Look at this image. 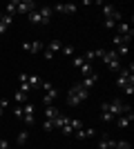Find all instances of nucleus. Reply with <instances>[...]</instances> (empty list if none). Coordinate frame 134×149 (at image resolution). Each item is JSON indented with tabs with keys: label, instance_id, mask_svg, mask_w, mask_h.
Listing matches in <instances>:
<instances>
[{
	"label": "nucleus",
	"instance_id": "f257e3e1",
	"mask_svg": "<svg viewBox=\"0 0 134 149\" xmlns=\"http://www.w3.org/2000/svg\"><path fill=\"white\" fill-rule=\"evenodd\" d=\"M101 118L103 123H112V120L116 118V116H121V113L130 111V107L123 102V100H109V102H103L101 105Z\"/></svg>",
	"mask_w": 134,
	"mask_h": 149
},
{
	"label": "nucleus",
	"instance_id": "f03ea898",
	"mask_svg": "<svg viewBox=\"0 0 134 149\" xmlns=\"http://www.w3.org/2000/svg\"><path fill=\"white\" fill-rule=\"evenodd\" d=\"M116 87L121 89L125 96H132V91H134V67H132V65L119 71V78H116Z\"/></svg>",
	"mask_w": 134,
	"mask_h": 149
},
{
	"label": "nucleus",
	"instance_id": "7ed1b4c3",
	"mask_svg": "<svg viewBox=\"0 0 134 149\" xmlns=\"http://www.w3.org/2000/svg\"><path fill=\"white\" fill-rule=\"evenodd\" d=\"M87 98H89V89H85L81 82H76V85L69 87V91H67V105L69 107L81 105V102H85Z\"/></svg>",
	"mask_w": 134,
	"mask_h": 149
},
{
	"label": "nucleus",
	"instance_id": "20e7f679",
	"mask_svg": "<svg viewBox=\"0 0 134 149\" xmlns=\"http://www.w3.org/2000/svg\"><path fill=\"white\" fill-rule=\"evenodd\" d=\"M51 16H54V9H51V7H36L27 18L32 20L34 25H49Z\"/></svg>",
	"mask_w": 134,
	"mask_h": 149
},
{
	"label": "nucleus",
	"instance_id": "39448f33",
	"mask_svg": "<svg viewBox=\"0 0 134 149\" xmlns=\"http://www.w3.org/2000/svg\"><path fill=\"white\" fill-rule=\"evenodd\" d=\"M18 80H20V91H25V93H32L34 89H38L40 82H43L40 76H34V74H20Z\"/></svg>",
	"mask_w": 134,
	"mask_h": 149
},
{
	"label": "nucleus",
	"instance_id": "423d86ee",
	"mask_svg": "<svg viewBox=\"0 0 134 149\" xmlns=\"http://www.w3.org/2000/svg\"><path fill=\"white\" fill-rule=\"evenodd\" d=\"M101 60L105 62V67H107L109 71H119V69H121V56H119L114 49H105Z\"/></svg>",
	"mask_w": 134,
	"mask_h": 149
},
{
	"label": "nucleus",
	"instance_id": "0eeeda50",
	"mask_svg": "<svg viewBox=\"0 0 134 149\" xmlns=\"http://www.w3.org/2000/svg\"><path fill=\"white\" fill-rule=\"evenodd\" d=\"M40 87H43V91H45V96H43L45 107H47V105H54V100H56V96H58L56 87H54L51 82H40Z\"/></svg>",
	"mask_w": 134,
	"mask_h": 149
},
{
	"label": "nucleus",
	"instance_id": "6e6552de",
	"mask_svg": "<svg viewBox=\"0 0 134 149\" xmlns=\"http://www.w3.org/2000/svg\"><path fill=\"white\" fill-rule=\"evenodd\" d=\"M36 9L32 0H16V16H29Z\"/></svg>",
	"mask_w": 134,
	"mask_h": 149
},
{
	"label": "nucleus",
	"instance_id": "1a4fd4ad",
	"mask_svg": "<svg viewBox=\"0 0 134 149\" xmlns=\"http://www.w3.org/2000/svg\"><path fill=\"white\" fill-rule=\"evenodd\" d=\"M34 113H36V107H34L32 102H25V105H22V120H25L27 127H32V125L36 123V116H34Z\"/></svg>",
	"mask_w": 134,
	"mask_h": 149
},
{
	"label": "nucleus",
	"instance_id": "9d476101",
	"mask_svg": "<svg viewBox=\"0 0 134 149\" xmlns=\"http://www.w3.org/2000/svg\"><path fill=\"white\" fill-rule=\"evenodd\" d=\"M81 127H83V123H81V120H78V118H67V123H65L63 127H60V131H63L65 136H69V134H74V131H78V129H81Z\"/></svg>",
	"mask_w": 134,
	"mask_h": 149
},
{
	"label": "nucleus",
	"instance_id": "9b49d317",
	"mask_svg": "<svg viewBox=\"0 0 134 149\" xmlns=\"http://www.w3.org/2000/svg\"><path fill=\"white\" fill-rule=\"evenodd\" d=\"M60 47H63V42H60V40H51V42L43 49V56L47 58V60H51V58H54L58 51H60Z\"/></svg>",
	"mask_w": 134,
	"mask_h": 149
},
{
	"label": "nucleus",
	"instance_id": "f8f14e48",
	"mask_svg": "<svg viewBox=\"0 0 134 149\" xmlns=\"http://www.w3.org/2000/svg\"><path fill=\"white\" fill-rule=\"evenodd\" d=\"M134 120V113H132V109L130 111H125V113H121V116H116L114 118V123H116V127H121V129H125L130 123Z\"/></svg>",
	"mask_w": 134,
	"mask_h": 149
},
{
	"label": "nucleus",
	"instance_id": "ddd939ff",
	"mask_svg": "<svg viewBox=\"0 0 134 149\" xmlns=\"http://www.w3.org/2000/svg\"><path fill=\"white\" fill-rule=\"evenodd\" d=\"M22 49H25L27 54H40V51L45 49V45L40 42V40H34V42H22Z\"/></svg>",
	"mask_w": 134,
	"mask_h": 149
},
{
	"label": "nucleus",
	"instance_id": "4468645a",
	"mask_svg": "<svg viewBox=\"0 0 134 149\" xmlns=\"http://www.w3.org/2000/svg\"><path fill=\"white\" fill-rule=\"evenodd\" d=\"M56 13H65V16H72V13H76V5H56L51 7Z\"/></svg>",
	"mask_w": 134,
	"mask_h": 149
},
{
	"label": "nucleus",
	"instance_id": "2eb2a0df",
	"mask_svg": "<svg viewBox=\"0 0 134 149\" xmlns=\"http://www.w3.org/2000/svg\"><path fill=\"white\" fill-rule=\"evenodd\" d=\"M76 134V140H87V138H94V129H89V127H81Z\"/></svg>",
	"mask_w": 134,
	"mask_h": 149
},
{
	"label": "nucleus",
	"instance_id": "dca6fc26",
	"mask_svg": "<svg viewBox=\"0 0 134 149\" xmlns=\"http://www.w3.org/2000/svg\"><path fill=\"white\" fill-rule=\"evenodd\" d=\"M116 33H119V36H128V38H132V27L128 25V22H119V25H116Z\"/></svg>",
	"mask_w": 134,
	"mask_h": 149
},
{
	"label": "nucleus",
	"instance_id": "f3484780",
	"mask_svg": "<svg viewBox=\"0 0 134 149\" xmlns=\"http://www.w3.org/2000/svg\"><path fill=\"white\" fill-rule=\"evenodd\" d=\"M116 147V140L109 136H103L101 140H98V149H114Z\"/></svg>",
	"mask_w": 134,
	"mask_h": 149
},
{
	"label": "nucleus",
	"instance_id": "a211bd4d",
	"mask_svg": "<svg viewBox=\"0 0 134 149\" xmlns=\"http://www.w3.org/2000/svg\"><path fill=\"white\" fill-rule=\"evenodd\" d=\"M13 102H16V105H25V102H29V93H25V91H16L13 93Z\"/></svg>",
	"mask_w": 134,
	"mask_h": 149
},
{
	"label": "nucleus",
	"instance_id": "6ab92c4d",
	"mask_svg": "<svg viewBox=\"0 0 134 149\" xmlns=\"http://www.w3.org/2000/svg\"><path fill=\"white\" fill-rule=\"evenodd\" d=\"M121 22V13L116 11V16H112V18H105V29H116V25Z\"/></svg>",
	"mask_w": 134,
	"mask_h": 149
},
{
	"label": "nucleus",
	"instance_id": "aec40b11",
	"mask_svg": "<svg viewBox=\"0 0 134 149\" xmlns=\"http://www.w3.org/2000/svg\"><path fill=\"white\" fill-rule=\"evenodd\" d=\"M56 116H60V113H58V109L54 105H47V107H45V118H47V120H54Z\"/></svg>",
	"mask_w": 134,
	"mask_h": 149
},
{
	"label": "nucleus",
	"instance_id": "412c9836",
	"mask_svg": "<svg viewBox=\"0 0 134 149\" xmlns=\"http://www.w3.org/2000/svg\"><path fill=\"white\" fill-rule=\"evenodd\" d=\"M103 16H105V18H112V16H116V9L112 5H103Z\"/></svg>",
	"mask_w": 134,
	"mask_h": 149
},
{
	"label": "nucleus",
	"instance_id": "4be33fe9",
	"mask_svg": "<svg viewBox=\"0 0 134 149\" xmlns=\"http://www.w3.org/2000/svg\"><path fill=\"white\" fill-rule=\"evenodd\" d=\"M60 54H65L67 58H74V56H76V54H74V47H72V45H63V47H60Z\"/></svg>",
	"mask_w": 134,
	"mask_h": 149
},
{
	"label": "nucleus",
	"instance_id": "5701e85b",
	"mask_svg": "<svg viewBox=\"0 0 134 149\" xmlns=\"http://www.w3.org/2000/svg\"><path fill=\"white\" fill-rule=\"evenodd\" d=\"M81 85H83L85 89H92V87L96 85V76H89V78H85V80L81 82Z\"/></svg>",
	"mask_w": 134,
	"mask_h": 149
},
{
	"label": "nucleus",
	"instance_id": "b1692460",
	"mask_svg": "<svg viewBox=\"0 0 134 149\" xmlns=\"http://www.w3.org/2000/svg\"><path fill=\"white\" fill-rule=\"evenodd\" d=\"M16 140H18V145H27V140H29V131H20Z\"/></svg>",
	"mask_w": 134,
	"mask_h": 149
},
{
	"label": "nucleus",
	"instance_id": "393cba45",
	"mask_svg": "<svg viewBox=\"0 0 134 149\" xmlns=\"http://www.w3.org/2000/svg\"><path fill=\"white\" fill-rule=\"evenodd\" d=\"M13 118L22 120V105H16V107H13Z\"/></svg>",
	"mask_w": 134,
	"mask_h": 149
},
{
	"label": "nucleus",
	"instance_id": "a878e982",
	"mask_svg": "<svg viewBox=\"0 0 134 149\" xmlns=\"http://www.w3.org/2000/svg\"><path fill=\"white\" fill-rule=\"evenodd\" d=\"M114 149H130V143H128V140H116Z\"/></svg>",
	"mask_w": 134,
	"mask_h": 149
},
{
	"label": "nucleus",
	"instance_id": "bb28decb",
	"mask_svg": "<svg viewBox=\"0 0 134 149\" xmlns=\"http://www.w3.org/2000/svg\"><path fill=\"white\" fill-rule=\"evenodd\" d=\"M7 109H9V100H0V116H2Z\"/></svg>",
	"mask_w": 134,
	"mask_h": 149
},
{
	"label": "nucleus",
	"instance_id": "cd10ccee",
	"mask_svg": "<svg viewBox=\"0 0 134 149\" xmlns=\"http://www.w3.org/2000/svg\"><path fill=\"white\" fill-rule=\"evenodd\" d=\"M43 127H45V131H51V129H54V120H45Z\"/></svg>",
	"mask_w": 134,
	"mask_h": 149
}]
</instances>
